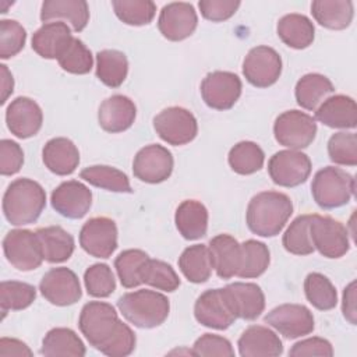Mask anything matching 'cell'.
I'll return each mask as SVG.
<instances>
[{"label": "cell", "mask_w": 357, "mask_h": 357, "mask_svg": "<svg viewBox=\"0 0 357 357\" xmlns=\"http://www.w3.org/2000/svg\"><path fill=\"white\" fill-rule=\"evenodd\" d=\"M293 213L289 195L279 191H262L251 198L245 212L248 229L261 237L279 234Z\"/></svg>", "instance_id": "obj_1"}, {"label": "cell", "mask_w": 357, "mask_h": 357, "mask_svg": "<svg viewBox=\"0 0 357 357\" xmlns=\"http://www.w3.org/2000/svg\"><path fill=\"white\" fill-rule=\"evenodd\" d=\"M45 206L46 192L39 183L31 178L11 181L3 195L4 218L14 226L35 223Z\"/></svg>", "instance_id": "obj_2"}, {"label": "cell", "mask_w": 357, "mask_h": 357, "mask_svg": "<svg viewBox=\"0 0 357 357\" xmlns=\"http://www.w3.org/2000/svg\"><path fill=\"white\" fill-rule=\"evenodd\" d=\"M123 317L137 328L151 329L162 325L169 317V298L155 290H137L123 294L117 300Z\"/></svg>", "instance_id": "obj_3"}, {"label": "cell", "mask_w": 357, "mask_h": 357, "mask_svg": "<svg viewBox=\"0 0 357 357\" xmlns=\"http://www.w3.org/2000/svg\"><path fill=\"white\" fill-rule=\"evenodd\" d=\"M126 324L119 319L114 307L105 301L86 303L79 314L81 333L100 353H105Z\"/></svg>", "instance_id": "obj_4"}, {"label": "cell", "mask_w": 357, "mask_h": 357, "mask_svg": "<svg viewBox=\"0 0 357 357\" xmlns=\"http://www.w3.org/2000/svg\"><path fill=\"white\" fill-rule=\"evenodd\" d=\"M354 177L335 166H326L318 170L311 184L312 198L322 209H333L346 205L354 195Z\"/></svg>", "instance_id": "obj_5"}, {"label": "cell", "mask_w": 357, "mask_h": 357, "mask_svg": "<svg viewBox=\"0 0 357 357\" xmlns=\"http://www.w3.org/2000/svg\"><path fill=\"white\" fill-rule=\"evenodd\" d=\"M275 139L289 149L307 148L317 135L315 119L300 110H287L279 114L273 124Z\"/></svg>", "instance_id": "obj_6"}, {"label": "cell", "mask_w": 357, "mask_h": 357, "mask_svg": "<svg viewBox=\"0 0 357 357\" xmlns=\"http://www.w3.org/2000/svg\"><path fill=\"white\" fill-rule=\"evenodd\" d=\"M153 128L165 142L174 146L191 142L198 134L197 119L180 106H170L158 113L153 117Z\"/></svg>", "instance_id": "obj_7"}, {"label": "cell", "mask_w": 357, "mask_h": 357, "mask_svg": "<svg viewBox=\"0 0 357 357\" xmlns=\"http://www.w3.org/2000/svg\"><path fill=\"white\" fill-rule=\"evenodd\" d=\"M3 251L7 261L22 272L39 268L43 261L36 231L28 229L10 230L3 240Z\"/></svg>", "instance_id": "obj_8"}, {"label": "cell", "mask_w": 357, "mask_h": 357, "mask_svg": "<svg viewBox=\"0 0 357 357\" xmlns=\"http://www.w3.org/2000/svg\"><path fill=\"white\" fill-rule=\"evenodd\" d=\"M310 230L314 248L326 258H340L350 248L349 231L339 220L329 216L312 215Z\"/></svg>", "instance_id": "obj_9"}, {"label": "cell", "mask_w": 357, "mask_h": 357, "mask_svg": "<svg viewBox=\"0 0 357 357\" xmlns=\"http://www.w3.org/2000/svg\"><path fill=\"white\" fill-rule=\"evenodd\" d=\"M268 173L272 181L280 187H297L307 181L311 173V160L300 151H279L271 156Z\"/></svg>", "instance_id": "obj_10"}, {"label": "cell", "mask_w": 357, "mask_h": 357, "mask_svg": "<svg viewBox=\"0 0 357 357\" xmlns=\"http://www.w3.org/2000/svg\"><path fill=\"white\" fill-rule=\"evenodd\" d=\"M243 84L237 74L230 71H213L201 82V96L206 106L215 110H229L241 95Z\"/></svg>", "instance_id": "obj_11"}, {"label": "cell", "mask_w": 357, "mask_h": 357, "mask_svg": "<svg viewBox=\"0 0 357 357\" xmlns=\"http://www.w3.org/2000/svg\"><path fill=\"white\" fill-rule=\"evenodd\" d=\"M243 74L245 79L257 88L273 85L282 74V59L279 53L269 46L252 47L244 61Z\"/></svg>", "instance_id": "obj_12"}, {"label": "cell", "mask_w": 357, "mask_h": 357, "mask_svg": "<svg viewBox=\"0 0 357 357\" xmlns=\"http://www.w3.org/2000/svg\"><path fill=\"white\" fill-rule=\"evenodd\" d=\"M264 321L287 339L310 335L315 328L312 312L303 304L278 305L264 317Z\"/></svg>", "instance_id": "obj_13"}, {"label": "cell", "mask_w": 357, "mask_h": 357, "mask_svg": "<svg viewBox=\"0 0 357 357\" xmlns=\"http://www.w3.org/2000/svg\"><path fill=\"white\" fill-rule=\"evenodd\" d=\"M173 165V156L167 148L151 144L141 148L134 156L132 173L144 183L158 184L170 177Z\"/></svg>", "instance_id": "obj_14"}, {"label": "cell", "mask_w": 357, "mask_h": 357, "mask_svg": "<svg viewBox=\"0 0 357 357\" xmlns=\"http://www.w3.org/2000/svg\"><path fill=\"white\" fill-rule=\"evenodd\" d=\"M194 315L201 325L218 331L227 329L237 319L223 287L204 291L195 301Z\"/></svg>", "instance_id": "obj_15"}, {"label": "cell", "mask_w": 357, "mask_h": 357, "mask_svg": "<svg viewBox=\"0 0 357 357\" xmlns=\"http://www.w3.org/2000/svg\"><path fill=\"white\" fill-rule=\"evenodd\" d=\"M79 245L95 258H109L117 248V226L106 216H96L84 223Z\"/></svg>", "instance_id": "obj_16"}, {"label": "cell", "mask_w": 357, "mask_h": 357, "mask_svg": "<svg viewBox=\"0 0 357 357\" xmlns=\"http://www.w3.org/2000/svg\"><path fill=\"white\" fill-rule=\"evenodd\" d=\"M39 290L50 304L59 307L75 304L82 296L78 276L64 266L47 271L39 283Z\"/></svg>", "instance_id": "obj_17"}, {"label": "cell", "mask_w": 357, "mask_h": 357, "mask_svg": "<svg viewBox=\"0 0 357 357\" xmlns=\"http://www.w3.org/2000/svg\"><path fill=\"white\" fill-rule=\"evenodd\" d=\"M198 25V15L192 4L174 1L166 4L158 18V28L163 38L178 42L191 36Z\"/></svg>", "instance_id": "obj_18"}, {"label": "cell", "mask_w": 357, "mask_h": 357, "mask_svg": "<svg viewBox=\"0 0 357 357\" xmlns=\"http://www.w3.org/2000/svg\"><path fill=\"white\" fill-rule=\"evenodd\" d=\"M50 202L53 209L61 216L81 219L91 209L92 192L81 181L68 180L53 190Z\"/></svg>", "instance_id": "obj_19"}, {"label": "cell", "mask_w": 357, "mask_h": 357, "mask_svg": "<svg viewBox=\"0 0 357 357\" xmlns=\"http://www.w3.org/2000/svg\"><path fill=\"white\" fill-rule=\"evenodd\" d=\"M6 123L11 134L25 139L39 132L43 123V113L33 99L18 96L7 106Z\"/></svg>", "instance_id": "obj_20"}, {"label": "cell", "mask_w": 357, "mask_h": 357, "mask_svg": "<svg viewBox=\"0 0 357 357\" xmlns=\"http://www.w3.org/2000/svg\"><path fill=\"white\" fill-rule=\"evenodd\" d=\"M137 116L134 102L126 95H112L105 99L98 110L99 126L106 132H123L128 130Z\"/></svg>", "instance_id": "obj_21"}, {"label": "cell", "mask_w": 357, "mask_h": 357, "mask_svg": "<svg viewBox=\"0 0 357 357\" xmlns=\"http://www.w3.org/2000/svg\"><path fill=\"white\" fill-rule=\"evenodd\" d=\"M236 318L252 321L265 310V296L255 283L234 282L223 287Z\"/></svg>", "instance_id": "obj_22"}, {"label": "cell", "mask_w": 357, "mask_h": 357, "mask_svg": "<svg viewBox=\"0 0 357 357\" xmlns=\"http://www.w3.org/2000/svg\"><path fill=\"white\" fill-rule=\"evenodd\" d=\"M73 38L71 29L64 21L46 22L32 35V50L43 59H59Z\"/></svg>", "instance_id": "obj_23"}, {"label": "cell", "mask_w": 357, "mask_h": 357, "mask_svg": "<svg viewBox=\"0 0 357 357\" xmlns=\"http://www.w3.org/2000/svg\"><path fill=\"white\" fill-rule=\"evenodd\" d=\"M237 346L241 357H278L283 353L280 337L262 325L248 326L241 333Z\"/></svg>", "instance_id": "obj_24"}, {"label": "cell", "mask_w": 357, "mask_h": 357, "mask_svg": "<svg viewBox=\"0 0 357 357\" xmlns=\"http://www.w3.org/2000/svg\"><path fill=\"white\" fill-rule=\"evenodd\" d=\"M212 268L220 279L237 276L241 268V244L230 234H218L209 241Z\"/></svg>", "instance_id": "obj_25"}, {"label": "cell", "mask_w": 357, "mask_h": 357, "mask_svg": "<svg viewBox=\"0 0 357 357\" xmlns=\"http://www.w3.org/2000/svg\"><path fill=\"white\" fill-rule=\"evenodd\" d=\"M315 119L331 128H356L357 106L353 98L333 95L326 98L315 110Z\"/></svg>", "instance_id": "obj_26"}, {"label": "cell", "mask_w": 357, "mask_h": 357, "mask_svg": "<svg viewBox=\"0 0 357 357\" xmlns=\"http://www.w3.org/2000/svg\"><path fill=\"white\" fill-rule=\"evenodd\" d=\"M40 20L52 22L61 20L68 22L74 32H81L89 21V7L84 0H45L40 8Z\"/></svg>", "instance_id": "obj_27"}, {"label": "cell", "mask_w": 357, "mask_h": 357, "mask_svg": "<svg viewBox=\"0 0 357 357\" xmlns=\"http://www.w3.org/2000/svg\"><path fill=\"white\" fill-rule=\"evenodd\" d=\"M45 166L57 176L71 174L79 165V151L75 144L64 137L49 139L42 151Z\"/></svg>", "instance_id": "obj_28"}, {"label": "cell", "mask_w": 357, "mask_h": 357, "mask_svg": "<svg viewBox=\"0 0 357 357\" xmlns=\"http://www.w3.org/2000/svg\"><path fill=\"white\" fill-rule=\"evenodd\" d=\"M174 222L185 240H198L208 230V209L197 199H185L177 206Z\"/></svg>", "instance_id": "obj_29"}, {"label": "cell", "mask_w": 357, "mask_h": 357, "mask_svg": "<svg viewBox=\"0 0 357 357\" xmlns=\"http://www.w3.org/2000/svg\"><path fill=\"white\" fill-rule=\"evenodd\" d=\"M43 259L50 264L67 261L75 248L73 236L60 226H47L36 230Z\"/></svg>", "instance_id": "obj_30"}, {"label": "cell", "mask_w": 357, "mask_h": 357, "mask_svg": "<svg viewBox=\"0 0 357 357\" xmlns=\"http://www.w3.org/2000/svg\"><path fill=\"white\" fill-rule=\"evenodd\" d=\"M315 21L328 29H346L354 15V4L350 0H315L311 4Z\"/></svg>", "instance_id": "obj_31"}, {"label": "cell", "mask_w": 357, "mask_h": 357, "mask_svg": "<svg viewBox=\"0 0 357 357\" xmlns=\"http://www.w3.org/2000/svg\"><path fill=\"white\" fill-rule=\"evenodd\" d=\"M280 40L293 49H305L314 42L315 28L311 20L303 14L283 15L276 26Z\"/></svg>", "instance_id": "obj_32"}, {"label": "cell", "mask_w": 357, "mask_h": 357, "mask_svg": "<svg viewBox=\"0 0 357 357\" xmlns=\"http://www.w3.org/2000/svg\"><path fill=\"white\" fill-rule=\"evenodd\" d=\"M335 91L332 81L318 73L303 75L294 89L298 106L305 110H317V107Z\"/></svg>", "instance_id": "obj_33"}, {"label": "cell", "mask_w": 357, "mask_h": 357, "mask_svg": "<svg viewBox=\"0 0 357 357\" xmlns=\"http://www.w3.org/2000/svg\"><path fill=\"white\" fill-rule=\"evenodd\" d=\"M40 353L46 357H59V356H73L82 357L86 353V349L79 339V336L70 328H53L50 329L43 340Z\"/></svg>", "instance_id": "obj_34"}, {"label": "cell", "mask_w": 357, "mask_h": 357, "mask_svg": "<svg viewBox=\"0 0 357 357\" xmlns=\"http://www.w3.org/2000/svg\"><path fill=\"white\" fill-rule=\"evenodd\" d=\"M178 268L188 282H206L211 278L213 269L208 245L194 244L187 247L178 257Z\"/></svg>", "instance_id": "obj_35"}, {"label": "cell", "mask_w": 357, "mask_h": 357, "mask_svg": "<svg viewBox=\"0 0 357 357\" xmlns=\"http://www.w3.org/2000/svg\"><path fill=\"white\" fill-rule=\"evenodd\" d=\"M128 60L116 49H105L96 54V77L109 88H119L127 78Z\"/></svg>", "instance_id": "obj_36"}, {"label": "cell", "mask_w": 357, "mask_h": 357, "mask_svg": "<svg viewBox=\"0 0 357 357\" xmlns=\"http://www.w3.org/2000/svg\"><path fill=\"white\" fill-rule=\"evenodd\" d=\"M79 177L98 188L113 192H132L127 174L112 166L95 165L85 167L81 170Z\"/></svg>", "instance_id": "obj_37"}, {"label": "cell", "mask_w": 357, "mask_h": 357, "mask_svg": "<svg viewBox=\"0 0 357 357\" xmlns=\"http://www.w3.org/2000/svg\"><path fill=\"white\" fill-rule=\"evenodd\" d=\"M227 160L233 172L247 176L262 169L265 153L258 144L252 141H241L230 149Z\"/></svg>", "instance_id": "obj_38"}, {"label": "cell", "mask_w": 357, "mask_h": 357, "mask_svg": "<svg viewBox=\"0 0 357 357\" xmlns=\"http://www.w3.org/2000/svg\"><path fill=\"white\" fill-rule=\"evenodd\" d=\"M269 262L268 245L258 240H247L241 243V268L237 276L243 279L258 278L268 269Z\"/></svg>", "instance_id": "obj_39"}, {"label": "cell", "mask_w": 357, "mask_h": 357, "mask_svg": "<svg viewBox=\"0 0 357 357\" xmlns=\"http://www.w3.org/2000/svg\"><path fill=\"white\" fill-rule=\"evenodd\" d=\"M304 293L310 304L321 311L336 307L337 293L332 282L319 272H311L304 280Z\"/></svg>", "instance_id": "obj_40"}, {"label": "cell", "mask_w": 357, "mask_h": 357, "mask_svg": "<svg viewBox=\"0 0 357 357\" xmlns=\"http://www.w3.org/2000/svg\"><path fill=\"white\" fill-rule=\"evenodd\" d=\"M149 259V255L142 250H124L114 259V268L120 283L126 289H134L142 284L141 271L145 262Z\"/></svg>", "instance_id": "obj_41"}, {"label": "cell", "mask_w": 357, "mask_h": 357, "mask_svg": "<svg viewBox=\"0 0 357 357\" xmlns=\"http://www.w3.org/2000/svg\"><path fill=\"white\" fill-rule=\"evenodd\" d=\"M311 218L312 215H300L286 229L282 244L287 252L294 255H308L314 252L315 248L310 230Z\"/></svg>", "instance_id": "obj_42"}, {"label": "cell", "mask_w": 357, "mask_h": 357, "mask_svg": "<svg viewBox=\"0 0 357 357\" xmlns=\"http://www.w3.org/2000/svg\"><path fill=\"white\" fill-rule=\"evenodd\" d=\"M36 298V289L25 282L4 280L0 283V307L3 318L7 311H20L29 307Z\"/></svg>", "instance_id": "obj_43"}, {"label": "cell", "mask_w": 357, "mask_h": 357, "mask_svg": "<svg viewBox=\"0 0 357 357\" xmlns=\"http://www.w3.org/2000/svg\"><path fill=\"white\" fill-rule=\"evenodd\" d=\"M112 6L117 18L132 26L151 24L156 14V4L151 0H113Z\"/></svg>", "instance_id": "obj_44"}, {"label": "cell", "mask_w": 357, "mask_h": 357, "mask_svg": "<svg viewBox=\"0 0 357 357\" xmlns=\"http://www.w3.org/2000/svg\"><path fill=\"white\" fill-rule=\"evenodd\" d=\"M141 280L153 289L167 293L177 290L180 286V279L176 271L167 262L152 258H149L142 266Z\"/></svg>", "instance_id": "obj_45"}, {"label": "cell", "mask_w": 357, "mask_h": 357, "mask_svg": "<svg viewBox=\"0 0 357 357\" xmlns=\"http://www.w3.org/2000/svg\"><path fill=\"white\" fill-rule=\"evenodd\" d=\"M85 289L96 298L109 297L116 290V279L112 268L106 264H93L84 273Z\"/></svg>", "instance_id": "obj_46"}, {"label": "cell", "mask_w": 357, "mask_h": 357, "mask_svg": "<svg viewBox=\"0 0 357 357\" xmlns=\"http://www.w3.org/2000/svg\"><path fill=\"white\" fill-rule=\"evenodd\" d=\"M57 61L64 71L78 75L88 74L93 66V57L91 50L78 38H73L70 46L57 59Z\"/></svg>", "instance_id": "obj_47"}, {"label": "cell", "mask_w": 357, "mask_h": 357, "mask_svg": "<svg viewBox=\"0 0 357 357\" xmlns=\"http://www.w3.org/2000/svg\"><path fill=\"white\" fill-rule=\"evenodd\" d=\"M329 159L342 166L357 165V137L354 132H335L328 141Z\"/></svg>", "instance_id": "obj_48"}, {"label": "cell", "mask_w": 357, "mask_h": 357, "mask_svg": "<svg viewBox=\"0 0 357 357\" xmlns=\"http://www.w3.org/2000/svg\"><path fill=\"white\" fill-rule=\"evenodd\" d=\"M26 31L15 20L0 21V57L3 60L18 54L25 45Z\"/></svg>", "instance_id": "obj_49"}, {"label": "cell", "mask_w": 357, "mask_h": 357, "mask_svg": "<svg viewBox=\"0 0 357 357\" xmlns=\"http://www.w3.org/2000/svg\"><path fill=\"white\" fill-rule=\"evenodd\" d=\"M192 356L198 357H233L234 350L231 343L219 335L213 333H205L201 337H198L192 346Z\"/></svg>", "instance_id": "obj_50"}, {"label": "cell", "mask_w": 357, "mask_h": 357, "mask_svg": "<svg viewBox=\"0 0 357 357\" xmlns=\"http://www.w3.org/2000/svg\"><path fill=\"white\" fill-rule=\"evenodd\" d=\"M238 0H201L198 3L202 17L212 22H222L236 14L240 7Z\"/></svg>", "instance_id": "obj_51"}, {"label": "cell", "mask_w": 357, "mask_h": 357, "mask_svg": "<svg viewBox=\"0 0 357 357\" xmlns=\"http://www.w3.org/2000/svg\"><path fill=\"white\" fill-rule=\"evenodd\" d=\"M24 163L22 148L11 139L0 141V173L3 176H13L20 172Z\"/></svg>", "instance_id": "obj_52"}, {"label": "cell", "mask_w": 357, "mask_h": 357, "mask_svg": "<svg viewBox=\"0 0 357 357\" xmlns=\"http://www.w3.org/2000/svg\"><path fill=\"white\" fill-rule=\"evenodd\" d=\"M289 356L291 357H304V356H321L331 357L333 356V347L329 340L318 336H312L304 340L297 342L289 350Z\"/></svg>", "instance_id": "obj_53"}, {"label": "cell", "mask_w": 357, "mask_h": 357, "mask_svg": "<svg viewBox=\"0 0 357 357\" xmlns=\"http://www.w3.org/2000/svg\"><path fill=\"white\" fill-rule=\"evenodd\" d=\"M342 312L343 317L351 324H357V311H356V282H350L343 290V301H342Z\"/></svg>", "instance_id": "obj_54"}, {"label": "cell", "mask_w": 357, "mask_h": 357, "mask_svg": "<svg viewBox=\"0 0 357 357\" xmlns=\"http://www.w3.org/2000/svg\"><path fill=\"white\" fill-rule=\"evenodd\" d=\"M10 356H32V350L21 340L11 339V337H1L0 339V357H10Z\"/></svg>", "instance_id": "obj_55"}, {"label": "cell", "mask_w": 357, "mask_h": 357, "mask_svg": "<svg viewBox=\"0 0 357 357\" xmlns=\"http://www.w3.org/2000/svg\"><path fill=\"white\" fill-rule=\"evenodd\" d=\"M0 71H1V100L0 102H1V105H4L8 99V96L14 91V78L6 64L0 66Z\"/></svg>", "instance_id": "obj_56"}]
</instances>
